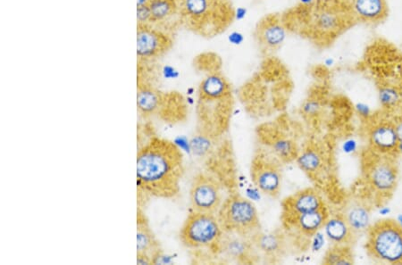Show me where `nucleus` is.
<instances>
[{
	"mask_svg": "<svg viewBox=\"0 0 402 265\" xmlns=\"http://www.w3.org/2000/svg\"><path fill=\"white\" fill-rule=\"evenodd\" d=\"M138 189L148 196L172 199L180 191L184 156L170 140L152 137L137 154Z\"/></svg>",
	"mask_w": 402,
	"mask_h": 265,
	"instance_id": "f257e3e1",
	"label": "nucleus"
},
{
	"mask_svg": "<svg viewBox=\"0 0 402 265\" xmlns=\"http://www.w3.org/2000/svg\"><path fill=\"white\" fill-rule=\"evenodd\" d=\"M366 248L379 263L402 264V227L394 220L377 221L368 228Z\"/></svg>",
	"mask_w": 402,
	"mask_h": 265,
	"instance_id": "f03ea898",
	"label": "nucleus"
},
{
	"mask_svg": "<svg viewBox=\"0 0 402 265\" xmlns=\"http://www.w3.org/2000/svg\"><path fill=\"white\" fill-rule=\"evenodd\" d=\"M216 216L225 233L251 238L259 230L260 221L255 204L241 195H232L224 200Z\"/></svg>",
	"mask_w": 402,
	"mask_h": 265,
	"instance_id": "7ed1b4c3",
	"label": "nucleus"
},
{
	"mask_svg": "<svg viewBox=\"0 0 402 265\" xmlns=\"http://www.w3.org/2000/svg\"><path fill=\"white\" fill-rule=\"evenodd\" d=\"M222 233L218 216L192 211L182 227L180 239L189 248L212 247L218 243Z\"/></svg>",
	"mask_w": 402,
	"mask_h": 265,
	"instance_id": "20e7f679",
	"label": "nucleus"
},
{
	"mask_svg": "<svg viewBox=\"0 0 402 265\" xmlns=\"http://www.w3.org/2000/svg\"><path fill=\"white\" fill-rule=\"evenodd\" d=\"M363 173L368 185L382 196H389L397 186V166L389 156L374 151L368 154L364 157Z\"/></svg>",
	"mask_w": 402,
	"mask_h": 265,
	"instance_id": "39448f33",
	"label": "nucleus"
},
{
	"mask_svg": "<svg viewBox=\"0 0 402 265\" xmlns=\"http://www.w3.org/2000/svg\"><path fill=\"white\" fill-rule=\"evenodd\" d=\"M173 44V38L165 30L152 25H137L138 65L162 58Z\"/></svg>",
	"mask_w": 402,
	"mask_h": 265,
	"instance_id": "423d86ee",
	"label": "nucleus"
},
{
	"mask_svg": "<svg viewBox=\"0 0 402 265\" xmlns=\"http://www.w3.org/2000/svg\"><path fill=\"white\" fill-rule=\"evenodd\" d=\"M190 202L192 211L216 216L224 202L221 186L208 174L198 173L192 180Z\"/></svg>",
	"mask_w": 402,
	"mask_h": 265,
	"instance_id": "0eeeda50",
	"label": "nucleus"
},
{
	"mask_svg": "<svg viewBox=\"0 0 402 265\" xmlns=\"http://www.w3.org/2000/svg\"><path fill=\"white\" fill-rule=\"evenodd\" d=\"M175 99L177 97L173 94L161 92L147 80L138 77V111L145 118L155 116L167 117L170 113L171 104Z\"/></svg>",
	"mask_w": 402,
	"mask_h": 265,
	"instance_id": "6e6552de",
	"label": "nucleus"
},
{
	"mask_svg": "<svg viewBox=\"0 0 402 265\" xmlns=\"http://www.w3.org/2000/svg\"><path fill=\"white\" fill-rule=\"evenodd\" d=\"M251 177L253 184L266 196L277 199L282 190V172L277 164L256 157L252 164Z\"/></svg>",
	"mask_w": 402,
	"mask_h": 265,
	"instance_id": "1a4fd4ad",
	"label": "nucleus"
},
{
	"mask_svg": "<svg viewBox=\"0 0 402 265\" xmlns=\"http://www.w3.org/2000/svg\"><path fill=\"white\" fill-rule=\"evenodd\" d=\"M324 207L322 197L317 190H302L283 201L282 219L287 226H293L297 218Z\"/></svg>",
	"mask_w": 402,
	"mask_h": 265,
	"instance_id": "9d476101",
	"label": "nucleus"
},
{
	"mask_svg": "<svg viewBox=\"0 0 402 265\" xmlns=\"http://www.w3.org/2000/svg\"><path fill=\"white\" fill-rule=\"evenodd\" d=\"M218 252L238 263H252L256 257V248L251 239L241 235L223 231L215 246Z\"/></svg>",
	"mask_w": 402,
	"mask_h": 265,
	"instance_id": "9b49d317",
	"label": "nucleus"
},
{
	"mask_svg": "<svg viewBox=\"0 0 402 265\" xmlns=\"http://www.w3.org/2000/svg\"><path fill=\"white\" fill-rule=\"evenodd\" d=\"M180 21L199 31L204 29L215 12V0H177Z\"/></svg>",
	"mask_w": 402,
	"mask_h": 265,
	"instance_id": "f8f14e48",
	"label": "nucleus"
},
{
	"mask_svg": "<svg viewBox=\"0 0 402 265\" xmlns=\"http://www.w3.org/2000/svg\"><path fill=\"white\" fill-rule=\"evenodd\" d=\"M371 149L382 155L391 156L398 152V140L395 124L389 121L374 123L368 130Z\"/></svg>",
	"mask_w": 402,
	"mask_h": 265,
	"instance_id": "ddd939ff",
	"label": "nucleus"
},
{
	"mask_svg": "<svg viewBox=\"0 0 402 265\" xmlns=\"http://www.w3.org/2000/svg\"><path fill=\"white\" fill-rule=\"evenodd\" d=\"M345 13L333 6H323L312 13V26L317 36L336 37L346 26Z\"/></svg>",
	"mask_w": 402,
	"mask_h": 265,
	"instance_id": "4468645a",
	"label": "nucleus"
},
{
	"mask_svg": "<svg viewBox=\"0 0 402 265\" xmlns=\"http://www.w3.org/2000/svg\"><path fill=\"white\" fill-rule=\"evenodd\" d=\"M288 30L276 16H269L259 23L256 37L260 46L266 50H277L285 44Z\"/></svg>",
	"mask_w": 402,
	"mask_h": 265,
	"instance_id": "2eb2a0df",
	"label": "nucleus"
},
{
	"mask_svg": "<svg viewBox=\"0 0 402 265\" xmlns=\"http://www.w3.org/2000/svg\"><path fill=\"white\" fill-rule=\"evenodd\" d=\"M350 15L365 23H379L386 18L387 5L385 0H349Z\"/></svg>",
	"mask_w": 402,
	"mask_h": 265,
	"instance_id": "dca6fc26",
	"label": "nucleus"
},
{
	"mask_svg": "<svg viewBox=\"0 0 402 265\" xmlns=\"http://www.w3.org/2000/svg\"><path fill=\"white\" fill-rule=\"evenodd\" d=\"M256 251L271 259H279L286 253L287 244L285 237L276 233H258L253 234L251 238Z\"/></svg>",
	"mask_w": 402,
	"mask_h": 265,
	"instance_id": "f3484780",
	"label": "nucleus"
},
{
	"mask_svg": "<svg viewBox=\"0 0 402 265\" xmlns=\"http://www.w3.org/2000/svg\"><path fill=\"white\" fill-rule=\"evenodd\" d=\"M137 253L147 254L152 258L153 263L161 256L160 245L148 226L146 216L141 210L137 216Z\"/></svg>",
	"mask_w": 402,
	"mask_h": 265,
	"instance_id": "a211bd4d",
	"label": "nucleus"
},
{
	"mask_svg": "<svg viewBox=\"0 0 402 265\" xmlns=\"http://www.w3.org/2000/svg\"><path fill=\"white\" fill-rule=\"evenodd\" d=\"M324 230L327 239L336 246H350L357 237L342 214L329 216Z\"/></svg>",
	"mask_w": 402,
	"mask_h": 265,
	"instance_id": "6ab92c4d",
	"label": "nucleus"
},
{
	"mask_svg": "<svg viewBox=\"0 0 402 265\" xmlns=\"http://www.w3.org/2000/svg\"><path fill=\"white\" fill-rule=\"evenodd\" d=\"M231 93L227 80L218 73H212L202 80L199 87V99L202 102L216 101Z\"/></svg>",
	"mask_w": 402,
	"mask_h": 265,
	"instance_id": "aec40b11",
	"label": "nucleus"
},
{
	"mask_svg": "<svg viewBox=\"0 0 402 265\" xmlns=\"http://www.w3.org/2000/svg\"><path fill=\"white\" fill-rule=\"evenodd\" d=\"M341 214L345 218L347 223L356 235L367 231L371 226L370 209L362 201L357 199L348 201Z\"/></svg>",
	"mask_w": 402,
	"mask_h": 265,
	"instance_id": "412c9836",
	"label": "nucleus"
},
{
	"mask_svg": "<svg viewBox=\"0 0 402 265\" xmlns=\"http://www.w3.org/2000/svg\"><path fill=\"white\" fill-rule=\"evenodd\" d=\"M330 216L327 207L324 206L319 210L303 214L297 218L293 226H295L300 233L307 237H312L324 229Z\"/></svg>",
	"mask_w": 402,
	"mask_h": 265,
	"instance_id": "4be33fe9",
	"label": "nucleus"
},
{
	"mask_svg": "<svg viewBox=\"0 0 402 265\" xmlns=\"http://www.w3.org/2000/svg\"><path fill=\"white\" fill-rule=\"evenodd\" d=\"M148 6L151 16L150 25L158 28L175 16H179L177 0H150Z\"/></svg>",
	"mask_w": 402,
	"mask_h": 265,
	"instance_id": "5701e85b",
	"label": "nucleus"
},
{
	"mask_svg": "<svg viewBox=\"0 0 402 265\" xmlns=\"http://www.w3.org/2000/svg\"><path fill=\"white\" fill-rule=\"evenodd\" d=\"M297 161L300 169L309 175H317L324 168V154L316 146H307L299 155Z\"/></svg>",
	"mask_w": 402,
	"mask_h": 265,
	"instance_id": "b1692460",
	"label": "nucleus"
},
{
	"mask_svg": "<svg viewBox=\"0 0 402 265\" xmlns=\"http://www.w3.org/2000/svg\"><path fill=\"white\" fill-rule=\"evenodd\" d=\"M324 264H353L354 256L350 246L333 247L326 251L323 259Z\"/></svg>",
	"mask_w": 402,
	"mask_h": 265,
	"instance_id": "393cba45",
	"label": "nucleus"
},
{
	"mask_svg": "<svg viewBox=\"0 0 402 265\" xmlns=\"http://www.w3.org/2000/svg\"><path fill=\"white\" fill-rule=\"evenodd\" d=\"M381 105L385 109H394L401 101V92L394 86H383L379 90Z\"/></svg>",
	"mask_w": 402,
	"mask_h": 265,
	"instance_id": "a878e982",
	"label": "nucleus"
},
{
	"mask_svg": "<svg viewBox=\"0 0 402 265\" xmlns=\"http://www.w3.org/2000/svg\"><path fill=\"white\" fill-rule=\"evenodd\" d=\"M151 16L148 5L137 6V25H150Z\"/></svg>",
	"mask_w": 402,
	"mask_h": 265,
	"instance_id": "bb28decb",
	"label": "nucleus"
},
{
	"mask_svg": "<svg viewBox=\"0 0 402 265\" xmlns=\"http://www.w3.org/2000/svg\"><path fill=\"white\" fill-rule=\"evenodd\" d=\"M228 42L232 46H241L245 42V36L239 31H232L227 37Z\"/></svg>",
	"mask_w": 402,
	"mask_h": 265,
	"instance_id": "cd10ccee",
	"label": "nucleus"
},
{
	"mask_svg": "<svg viewBox=\"0 0 402 265\" xmlns=\"http://www.w3.org/2000/svg\"><path fill=\"white\" fill-rule=\"evenodd\" d=\"M248 16V9L244 6H239L235 10L234 16L236 21H243Z\"/></svg>",
	"mask_w": 402,
	"mask_h": 265,
	"instance_id": "c85d7f7f",
	"label": "nucleus"
},
{
	"mask_svg": "<svg viewBox=\"0 0 402 265\" xmlns=\"http://www.w3.org/2000/svg\"><path fill=\"white\" fill-rule=\"evenodd\" d=\"M395 124V129H396L398 140V152L402 154V120L398 121Z\"/></svg>",
	"mask_w": 402,
	"mask_h": 265,
	"instance_id": "c756f323",
	"label": "nucleus"
},
{
	"mask_svg": "<svg viewBox=\"0 0 402 265\" xmlns=\"http://www.w3.org/2000/svg\"><path fill=\"white\" fill-rule=\"evenodd\" d=\"M137 264H152L153 260L152 258L147 256V254L137 253Z\"/></svg>",
	"mask_w": 402,
	"mask_h": 265,
	"instance_id": "7c9ffc66",
	"label": "nucleus"
},
{
	"mask_svg": "<svg viewBox=\"0 0 402 265\" xmlns=\"http://www.w3.org/2000/svg\"><path fill=\"white\" fill-rule=\"evenodd\" d=\"M316 2L317 0H300V5L304 8H312Z\"/></svg>",
	"mask_w": 402,
	"mask_h": 265,
	"instance_id": "2f4dec72",
	"label": "nucleus"
},
{
	"mask_svg": "<svg viewBox=\"0 0 402 265\" xmlns=\"http://www.w3.org/2000/svg\"><path fill=\"white\" fill-rule=\"evenodd\" d=\"M150 0H137V6H146Z\"/></svg>",
	"mask_w": 402,
	"mask_h": 265,
	"instance_id": "473e14b6",
	"label": "nucleus"
},
{
	"mask_svg": "<svg viewBox=\"0 0 402 265\" xmlns=\"http://www.w3.org/2000/svg\"><path fill=\"white\" fill-rule=\"evenodd\" d=\"M333 60L332 58H329L326 60V66H333Z\"/></svg>",
	"mask_w": 402,
	"mask_h": 265,
	"instance_id": "72a5a7b5",
	"label": "nucleus"
},
{
	"mask_svg": "<svg viewBox=\"0 0 402 265\" xmlns=\"http://www.w3.org/2000/svg\"><path fill=\"white\" fill-rule=\"evenodd\" d=\"M323 1H324L326 3H332V2L337 1V0H323Z\"/></svg>",
	"mask_w": 402,
	"mask_h": 265,
	"instance_id": "f704fd0d",
	"label": "nucleus"
}]
</instances>
